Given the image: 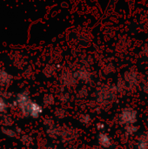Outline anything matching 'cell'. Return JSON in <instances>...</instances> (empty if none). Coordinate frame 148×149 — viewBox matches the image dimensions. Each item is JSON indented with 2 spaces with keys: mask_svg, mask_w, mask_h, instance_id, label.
Segmentation results:
<instances>
[{
  "mask_svg": "<svg viewBox=\"0 0 148 149\" xmlns=\"http://www.w3.org/2000/svg\"><path fill=\"white\" fill-rule=\"evenodd\" d=\"M67 0H0V44L23 45L32 24Z\"/></svg>",
  "mask_w": 148,
  "mask_h": 149,
  "instance_id": "obj_1",
  "label": "cell"
},
{
  "mask_svg": "<svg viewBox=\"0 0 148 149\" xmlns=\"http://www.w3.org/2000/svg\"><path fill=\"white\" fill-rule=\"evenodd\" d=\"M136 120H137V113L135 110L132 108H125L120 115V121L122 125L125 126L134 124Z\"/></svg>",
  "mask_w": 148,
  "mask_h": 149,
  "instance_id": "obj_2",
  "label": "cell"
},
{
  "mask_svg": "<svg viewBox=\"0 0 148 149\" xmlns=\"http://www.w3.org/2000/svg\"><path fill=\"white\" fill-rule=\"evenodd\" d=\"M31 101V99H30L27 93L23 92V93H20L17 94L16 103L18 106L21 113L24 116H27V109H28V107H29Z\"/></svg>",
  "mask_w": 148,
  "mask_h": 149,
  "instance_id": "obj_3",
  "label": "cell"
},
{
  "mask_svg": "<svg viewBox=\"0 0 148 149\" xmlns=\"http://www.w3.org/2000/svg\"><path fill=\"white\" fill-rule=\"evenodd\" d=\"M43 112V109L41 106H39L38 103L31 101L28 109H27V116L32 117V118H38Z\"/></svg>",
  "mask_w": 148,
  "mask_h": 149,
  "instance_id": "obj_4",
  "label": "cell"
},
{
  "mask_svg": "<svg viewBox=\"0 0 148 149\" xmlns=\"http://www.w3.org/2000/svg\"><path fill=\"white\" fill-rule=\"evenodd\" d=\"M12 80V76L3 70H0V85L8 86Z\"/></svg>",
  "mask_w": 148,
  "mask_h": 149,
  "instance_id": "obj_5",
  "label": "cell"
},
{
  "mask_svg": "<svg viewBox=\"0 0 148 149\" xmlns=\"http://www.w3.org/2000/svg\"><path fill=\"white\" fill-rule=\"evenodd\" d=\"M99 140V143L103 147V148H109L112 145V141L111 139L109 138V136L106 134H100L98 137Z\"/></svg>",
  "mask_w": 148,
  "mask_h": 149,
  "instance_id": "obj_6",
  "label": "cell"
},
{
  "mask_svg": "<svg viewBox=\"0 0 148 149\" xmlns=\"http://www.w3.org/2000/svg\"><path fill=\"white\" fill-rule=\"evenodd\" d=\"M138 149H148V132L143 134L138 141Z\"/></svg>",
  "mask_w": 148,
  "mask_h": 149,
  "instance_id": "obj_7",
  "label": "cell"
},
{
  "mask_svg": "<svg viewBox=\"0 0 148 149\" xmlns=\"http://www.w3.org/2000/svg\"><path fill=\"white\" fill-rule=\"evenodd\" d=\"M92 120V118L89 114H81L80 117H79V121L82 123V124H85V125H87L91 122Z\"/></svg>",
  "mask_w": 148,
  "mask_h": 149,
  "instance_id": "obj_8",
  "label": "cell"
},
{
  "mask_svg": "<svg viewBox=\"0 0 148 149\" xmlns=\"http://www.w3.org/2000/svg\"><path fill=\"white\" fill-rule=\"evenodd\" d=\"M137 131V127H135L133 124L132 125H127L126 126V134L127 135H132Z\"/></svg>",
  "mask_w": 148,
  "mask_h": 149,
  "instance_id": "obj_9",
  "label": "cell"
},
{
  "mask_svg": "<svg viewBox=\"0 0 148 149\" xmlns=\"http://www.w3.org/2000/svg\"><path fill=\"white\" fill-rule=\"evenodd\" d=\"M2 133H3V134H5L6 136L10 137V138H13V137L16 136V132H15L14 130L10 129V128H4V127H3V128L2 129Z\"/></svg>",
  "mask_w": 148,
  "mask_h": 149,
  "instance_id": "obj_10",
  "label": "cell"
},
{
  "mask_svg": "<svg viewBox=\"0 0 148 149\" xmlns=\"http://www.w3.org/2000/svg\"><path fill=\"white\" fill-rule=\"evenodd\" d=\"M44 103L45 105H48V106H51L54 103V98L51 94H46L44 95Z\"/></svg>",
  "mask_w": 148,
  "mask_h": 149,
  "instance_id": "obj_11",
  "label": "cell"
},
{
  "mask_svg": "<svg viewBox=\"0 0 148 149\" xmlns=\"http://www.w3.org/2000/svg\"><path fill=\"white\" fill-rule=\"evenodd\" d=\"M1 121H2V123H3V125H4V126H10V125L12 124V120H11V118L9 117V116H7V115L3 116L2 119H1Z\"/></svg>",
  "mask_w": 148,
  "mask_h": 149,
  "instance_id": "obj_12",
  "label": "cell"
},
{
  "mask_svg": "<svg viewBox=\"0 0 148 149\" xmlns=\"http://www.w3.org/2000/svg\"><path fill=\"white\" fill-rule=\"evenodd\" d=\"M55 115L58 118V119H63L66 116V112L62 109V108H58V110H56L55 112Z\"/></svg>",
  "mask_w": 148,
  "mask_h": 149,
  "instance_id": "obj_13",
  "label": "cell"
},
{
  "mask_svg": "<svg viewBox=\"0 0 148 149\" xmlns=\"http://www.w3.org/2000/svg\"><path fill=\"white\" fill-rule=\"evenodd\" d=\"M21 141H22V142H23L24 145H26V146L31 145V142H32V139H31L29 135H24V136L22 137Z\"/></svg>",
  "mask_w": 148,
  "mask_h": 149,
  "instance_id": "obj_14",
  "label": "cell"
},
{
  "mask_svg": "<svg viewBox=\"0 0 148 149\" xmlns=\"http://www.w3.org/2000/svg\"><path fill=\"white\" fill-rule=\"evenodd\" d=\"M6 109H7V104H6L4 99L0 97V113L4 112Z\"/></svg>",
  "mask_w": 148,
  "mask_h": 149,
  "instance_id": "obj_15",
  "label": "cell"
}]
</instances>
